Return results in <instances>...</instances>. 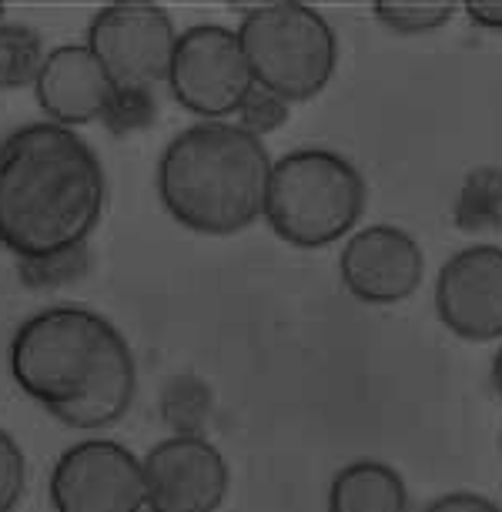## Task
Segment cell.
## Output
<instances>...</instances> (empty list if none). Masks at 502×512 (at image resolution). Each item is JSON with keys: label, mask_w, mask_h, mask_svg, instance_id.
Wrapping results in <instances>:
<instances>
[{"label": "cell", "mask_w": 502, "mask_h": 512, "mask_svg": "<svg viewBox=\"0 0 502 512\" xmlns=\"http://www.w3.org/2000/svg\"><path fill=\"white\" fill-rule=\"evenodd\" d=\"M51 502L57 512H141L148 502L141 459L111 439L77 442L54 462Z\"/></svg>", "instance_id": "obj_8"}, {"label": "cell", "mask_w": 502, "mask_h": 512, "mask_svg": "<svg viewBox=\"0 0 502 512\" xmlns=\"http://www.w3.org/2000/svg\"><path fill=\"white\" fill-rule=\"evenodd\" d=\"M456 225L466 231L502 225V168H476L466 175L456 198Z\"/></svg>", "instance_id": "obj_14"}, {"label": "cell", "mask_w": 502, "mask_h": 512, "mask_svg": "<svg viewBox=\"0 0 502 512\" xmlns=\"http://www.w3.org/2000/svg\"><path fill=\"white\" fill-rule=\"evenodd\" d=\"M328 512H409V489L399 469L379 459H359L335 472Z\"/></svg>", "instance_id": "obj_13"}, {"label": "cell", "mask_w": 502, "mask_h": 512, "mask_svg": "<svg viewBox=\"0 0 502 512\" xmlns=\"http://www.w3.org/2000/svg\"><path fill=\"white\" fill-rule=\"evenodd\" d=\"M422 512H502L496 502L479 496V492H446V496L432 499Z\"/></svg>", "instance_id": "obj_19"}, {"label": "cell", "mask_w": 502, "mask_h": 512, "mask_svg": "<svg viewBox=\"0 0 502 512\" xmlns=\"http://www.w3.org/2000/svg\"><path fill=\"white\" fill-rule=\"evenodd\" d=\"M272 154L238 121H198L168 141L158 161V198L181 228L238 235L265 218Z\"/></svg>", "instance_id": "obj_3"}, {"label": "cell", "mask_w": 502, "mask_h": 512, "mask_svg": "<svg viewBox=\"0 0 502 512\" xmlns=\"http://www.w3.org/2000/svg\"><path fill=\"white\" fill-rule=\"evenodd\" d=\"M37 104L47 121L61 128H81L98 118H108L114 101V84L104 74L88 44H57L47 51L44 67L34 81Z\"/></svg>", "instance_id": "obj_12"}, {"label": "cell", "mask_w": 502, "mask_h": 512, "mask_svg": "<svg viewBox=\"0 0 502 512\" xmlns=\"http://www.w3.org/2000/svg\"><path fill=\"white\" fill-rule=\"evenodd\" d=\"M44 41L27 24H0V88H24L34 84L44 67Z\"/></svg>", "instance_id": "obj_15"}, {"label": "cell", "mask_w": 502, "mask_h": 512, "mask_svg": "<svg viewBox=\"0 0 502 512\" xmlns=\"http://www.w3.org/2000/svg\"><path fill=\"white\" fill-rule=\"evenodd\" d=\"M365 208L359 168L328 148H298L272 164L265 221L295 248H325L352 235Z\"/></svg>", "instance_id": "obj_4"}, {"label": "cell", "mask_w": 502, "mask_h": 512, "mask_svg": "<svg viewBox=\"0 0 502 512\" xmlns=\"http://www.w3.org/2000/svg\"><path fill=\"white\" fill-rule=\"evenodd\" d=\"M151 512H215L228 496V462L195 432L161 439L141 459Z\"/></svg>", "instance_id": "obj_9"}, {"label": "cell", "mask_w": 502, "mask_h": 512, "mask_svg": "<svg viewBox=\"0 0 502 512\" xmlns=\"http://www.w3.org/2000/svg\"><path fill=\"white\" fill-rule=\"evenodd\" d=\"M459 4L449 0H382L372 7L375 21L399 34H432L456 17Z\"/></svg>", "instance_id": "obj_16"}, {"label": "cell", "mask_w": 502, "mask_h": 512, "mask_svg": "<svg viewBox=\"0 0 502 512\" xmlns=\"http://www.w3.org/2000/svg\"><path fill=\"white\" fill-rule=\"evenodd\" d=\"M84 44L111 77L114 94L151 91L158 81H168L178 27L161 4L118 0L91 17Z\"/></svg>", "instance_id": "obj_6"}, {"label": "cell", "mask_w": 502, "mask_h": 512, "mask_svg": "<svg viewBox=\"0 0 502 512\" xmlns=\"http://www.w3.org/2000/svg\"><path fill=\"white\" fill-rule=\"evenodd\" d=\"M285 118H288V104L282 98H275V94L262 91V88L251 91L248 101L241 104V111H238V124L255 134V138L275 131Z\"/></svg>", "instance_id": "obj_18"}, {"label": "cell", "mask_w": 502, "mask_h": 512, "mask_svg": "<svg viewBox=\"0 0 502 512\" xmlns=\"http://www.w3.org/2000/svg\"><path fill=\"white\" fill-rule=\"evenodd\" d=\"M0 24H7V4H0Z\"/></svg>", "instance_id": "obj_22"}, {"label": "cell", "mask_w": 502, "mask_h": 512, "mask_svg": "<svg viewBox=\"0 0 502 512\" xmlns=\"http://www.w3.org/2000/svg\"><path fill=\"white\" fill-rule=\"evenodd\" d=\"M436 312L449 332L469 342L502 338V248L469 245L439 272Z\"/></svg>", "instance_id": "obj_11"}, {"label": "cell", "mask_w": 502, "mask_h": 512, "mask_svg": "<svg viewBox=\"0 0 502 512\" xmlns=\"http://www.w3.org/2000/svg\"><path fill=\"white\" fill-rule=\"evenodd\" d=\"M238 41L255 88L285 104L312 101L322 94L339 64L332 24L298 0H268L248 7L238 21Z\"/></svg>", "instance_id": "obj_5"}, {"label": "cell", "mask_w": 502, "mask_h": 512, "mask_svg": "<svg viewBox=\"0 0 502 512\" xmlns=\"http://www.w3.org/2000/svg\"><path fill=\"white\" fill-rule=\"evenodd\" d=\"M168 84L175 101L201 121H225L255 91L238 31L225 24H195L178 34Z\"/></svg>", "instance_id": "obj_7"}, {"label": "cell", "mask_w": 502, "mask_h": 512, "mask_svg": "<svg viewBox=\"0 0 502 512\" xmlns=\"http://www.w3.org/2000/svg\"><path fill=\"white\" fill-rule=\"evenodd\" d=\"M492 385H496V392H499V399H502V345H499L496 359H492Z\"/></svg>", "instance_id": "obj_21"}, {"label": "cell", "mask_w": 502, "mask_h": 512, "mask_svg": "<svg viewBox=\"0 0 502 512\" xmlns=\"http://www.w3.org/2000/svg\"><path fill=\"white\" fill-rule=\"evenodd\" d=\"M104 201V164L77 131L31 121L0 141V245L21 262L84 248Z\"/></svg>", "instance_id": "obj_1"}, {"label": "cell", "mask_w": 502, "mask_h": 512, "mask_svg": "<svg viewBox=\"0 0 502 512\" xmlns=\"http://www.w3.org/2000/svg\"><path fill=\"white\" fill-rule=\"evenodd\" d=\"M472 24L486 27V31H502V0H469L462 4Z\"/></svg>", "instance_id": "obj_20"}, {"label": "cell", "mask_w": 502, "mask_h": 512, "mask_svg": "<svg viewBox=\"0 0 502 512\" xmlns=\"http://www.w3.org/2000/svg\"><path fill=\"white\" fill-rule=\"evenodd\" d=\"M27 486V459L11 432L0 429V512H14Z\"/></svg>", "instance_id": "obj_17"}, {"label": "cell", "mask_w": 502, "mask_h": 512, "mask_svg": "<svg viewBox=\"0 0 502 512\" xmlns=\"http://www.w3.org/2000/svg\"><path fill=\"white\" fill-rule=\"evenodd\" d=\"M11 375L57 422L84 432L118 422L138 389L128 338L84 305L27 315L11 338Z\"/></svg>", "instance_id": "obj_2"}, {"label": "cell", "mask_w": 502, "mask_h": 512, "mask_svg": "<svg viewBox=\"0 0 502 512\" xmlns=\"http://www.w3.org/2000/svg\"><path fill=\"white\" fill-rule=\"evenodd\" d=\"M342 285L369 305H395L415 295L426 275V255L409 231L369 225L345 238L339 255Z\"/></svg>", "instance_id": "obj_10"}]
</instances>
